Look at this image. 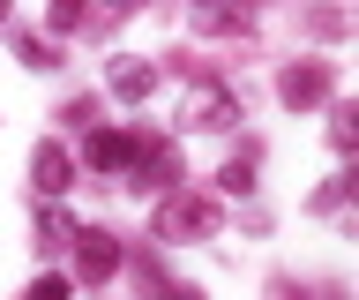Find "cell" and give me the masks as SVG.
Returning <instances> with one entry per match:
<instances>
[{"label":"cell","instance_id":"9c48e42d","mask_svg":"<svg viewBox=\"0 0 359 300\" xmlns=\"http://www.w3.org/2000/svg\"><path fill=\"white\" fill-rule=\"evenodd\" d=\"M0 15H8V0H0Z\"/></svg>","mask_w":359,"mask_h":300},{"label":"cell","instance_id":"5b68a950","mask_svg":"<svg viewBox=\"0 0 359 300\" xmlns=\"http://www.w3.org/2000/svg\"><path fill=\"white\" fill-rule=\"evenodd\" d=\"M112 91H128V98H142V91H150V68H112Z\"/></svg>","mask_w":359,"mask_h":300},{"label":"cell","instance_id":"ba28073f","mask_svg":"<svg viewBox=\"0 0 359 300\" xmlns=\"http://www.w3.org/2000/svg\"><path fill=\"white\" fill-rule=\"evenodd\" d=\"M165 300H195V293H165Z\"/></svg>","mask_w":359,"mask_h":300},{"label":"cell","instance_id":"7a4b0ae2","mask_svg":"<svg viewBox=\"0 0 359 300\" xmlns=\"http://www.w3.org/2000/svg\"><path fill=\"white\" fill-rule=\"evenodd\" d=\"M112 263H120V248H112L105 233H83V270H90V278H105Z\"/></svg>","mask_w":359,"mask_h":300},{"label":"cell","instance_id":"3957f363","mask_svg":"<svg viewBox=\"0 0 359 300\" xmlns=\"http://www.w3.org/2000/svg\"><path fill=\"white\" fill-rule=\"evenodd\" d=\"M38 188H45V195H60V188H67V158L53 150V143L38 150Z\"/></svg>","mask_w":359,"mask_h":300},{"label":"cell","instance_id":"52a82bcc","mask_svg":"<svg viewBox=\"0 0 359 300\" xmlns=\"http://www.w3.org/2000/svg\"><path fill=\"white\" fill-rule=\"evenodd\" d=\"M83 15V0H53V23H75Z\"/></svg>","mask_w":359,"mask_h":300},{"label":"cell","instance_id":"6da1fadb","mask_svg":"<svg viewBox=\"0 0 359 300\" xmlns=\"http://www.w3.org/2000/svg\"><path fill=\"white\" fill-rule=\"evenodd\" d=\"M90 165H97V173H120V165H135V136H120V128H97V136H90Z\"/></svg>","mask_w":359,"mask_h":300},{"label":"cell","instance_id":"8992f818","mask_svg":"<svg viewBox=\"0 0 359 300\" xmlns=\"http://www.w3.org/2000/svg\"><path fill=\"white\" fill-rule=\"evenodd\" d=\"M67 293H75L67 278H38V285H30V293H22V300H67Z\"/></svg>","mask_w":359,"mask_h":300},{"label":"cell","instance_id":"277c9868","mask_svg":"<svg viewBox=\"0 0 359 300\" xmlns=\"http://www.w3.org/2000/svg\"><path fill=\"white\" fill-rule=\"evenodd\" d=\"M322 91H330V75H322V68H299L285 83V98H322Z\"/></svg>","mask_w":359,"mask_h":300}]
</instances>
